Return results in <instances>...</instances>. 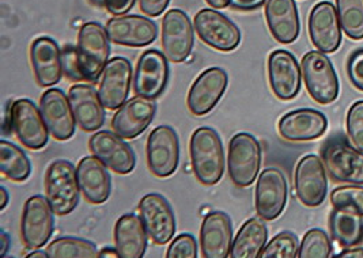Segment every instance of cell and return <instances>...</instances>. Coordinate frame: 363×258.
<instances>
[{
  "label": "cell",
  "mask_w": 363,
  "mask_h": 258,
  "mask_svg": "<svg viewBox=\"0 0 363 258\" xmlns=\"http://www.w3.org/2000/svg\"><path fill=\"white\" fill-rule=\"evenodd\" d=\"M189 157L195 177L201 185L214 186L223 177L225 150L214 129L200 127L192 133Z\"/></svg>",
  "instance_id": "obj_1"
},
{
  "label": "cell",
  "mask_w": 363,
  "mask_h": 258,
  "mask_svg": "<svg viewBox=\"0 0 363 258\" xmlns=\"http://www.w3.org/2000/svg\"><path fill=\"white\" fill-rule=\"evenodd\" d=\"M45 197L53 212L66 216L79 204L81 186L77 169L66 159L53 161L48 166L44 178Z\"/></svg>",
  "instance_id": "obj_2"
},
{
  "label": "cell",
  "mask_w": 363,
  "mask_h": 258,
  "mask_svg": "<svg viewBox=\"0 0 363 258\" xmlns=\"http://www.w3.org/2000/svg\"><path fill=\"white\" fill-rule=\"evenodd\" d=\"M109 55L111 45L106 29L99 22L83 23L77 43V57L83 81H99L109 62Z\"/></svg>",
  "instance_id": "obj_3"
},
{
  "label": "cell",
  "mask_w": 363,
  "mask_h": 258,
  "mask_svg": "<svg viewBox=\"0 0 363 258\" xmlns=\"http://www.w3.org/2000/svg\"><path fill=\"white\" fill-rule=\"evenodd\" d=\"M302 78L309 96L320 105L335 102L340 93V83L330 57L320 52H308L301 62Z\"/></svg>",
  "instance_id": "obj_4"
},
{
  "label": "cell",
  "mask_w": 363,
  "mask_h": 258,
  "mask_svg": "<svg viewBox=\"0 0 363 258\" xmlns=\"http://www.w3.org/2000/svg\"><path fill=\"white\" fill-rule=\"evenodd\" d=\"M262 145L259 140L247 132H240L231 138L228 155V170L231 182L238 188H248L262 167Z\"/></svg>",
  "instance_id": "obj_5"
},
{
  "label": "cell",
  "mask_w": 363,
  "mask_h": 258,
  "mask_svg": "<svg viewBox=\"0 0 363 258\" xmlns=\"http://www.w3.org/2000/svg\"><path fill=\"white\" fill-rule=\"evenodd\" d=\"M321 159L335 182L363 185V152L346 140L330 139L321 148Z\"/></svg>",
  "instance_id": "obj_6"
},
{
  "label": "cell",
  "mask_w": 363,
  "mask_h": 258,
  "mask_svg": "<svg viewBox=\"0 0 363 258\" xmlns=\"http://www.w3.org/2000/svg\"><path fill=\"white\" fill-rule=\"evenodd\" d=\"M53 213L47 197L35 194L26 200L21 219V237L28 249H41L48 243L55 228Z\"/></svg>",
  "instance_id": "obj_7"
},
{
  "label": "cell",
  "mask_w": 363,
  "mask_h": 258,
  "mask_svg": "<svg viewBox=\"0 0 363 258\" xmlns=\"http://www.w3.org/2000/svg\"><path fill=\"white\" fill-rule=\"evenodd\" d=\"M294 188L298 200L308 208L320 207L328 194V176L323 159L315 155H305L298 162L294 173Z\"/></svg>",
  "instance_id": "obj_8"
},
{
  "label": "cell",
  "mask_w": 363,
  "mask_h": 258,
  "mask_svg": "<svg viewBox=\"0 0 363 258\" xmlns=\"http://www.w3.org/2000/svg\"><path fill=\"white\" fill-rule=\"evenodd\" d=\"M146 158L152 176H173L180 162V142L176 130L169 125L152 129L146 143Z\"/></svg>",
  "instance_id": "obj_9"
},
{
  "label": "cell",
  "mask_w": 363,
  "mask_h": 258,
  "mask_svg": "<svg viewBox=\"0 0 363 258\" xmlns=\"http://www.w3.org/2000/svg\"><path fill=\"white\" fill-rule=\"evenodd\" d=\"M195 26L180 9H172L162 19V48L169 62L184 63L195 45Z\"/></svg>",
  "instance_id": "obj_10"
},
{
  "label": "cell",
  "mask_w": 363,
  "mask_h": 258,
  "mask_svg": "<svg viewBox=\"0 0 363 258\" xmlns=\"http://www.w3.org/2000/svg\"><path fill=\"white\" fill-rule=\"evenodd\" d=\"M194 26L199 38L210 48L219 52H231L241 43V32L235 23L222 13L203 9L196 13Z\"/></svg>",
  "instance_id": "obj_11"
},
{
  "label": "cell",
  "mask_w": 363,
  "mask_h": 258,
  "mask_svg": "<svg viewBox=\"0 0 363 258\" xmlns=\"http://www.w3.org/2000/svg\"><path fill=\"white\" fill-rule=\"evenodd\" d=\"M289 185L284 174L277 167H268L259 176L255 191V207L257 215L271 222L278 219L286 208Z\"/></svg>",
  "instance_id": "obj_12"
},
{
  "label": "cell",
  "mask_w": 363,
  "mask_h": 258,
  "mask_svg": "<svg viewBox=\"0 0 363 258\" xmlns=\"http://www.w3.org/2000/svg\"><path fill=\"white\" fill-rule=\"evenodd\" d=\"M165 53L149 49L138 59L133 75V91L136 96L157 99L165 91L169 81V63Z\"/></svg>",
  "instance_id": "obj_13"
},
{
  "label": "cell",
  "mask_w": 363,
  "mask_h": 258,
  "mask_svg": "<svg viewBox=\"0 0 363 258\" xmlns=\"http://www.w3.org/2000/svg\"><path fill=\"white\" fill-rule=\"evenodd\" d=\"M228 86L229 77L223 68L211 67L203 71L188 91V111L194 116L210 113L226 93Z\"/></svg>",
  "instance_id": "obj_14"
},
{
  "label": "cell",
  "mask_w": 363,
  "mask_h": 258,
  "mask_svg": "<svg viewBox=\"0 0 363 258\" xmlns=\"http://www.w3.org/2000/svg\"><path fill=\"white\" fill-rule=\"evenodd\" d=\"M268 82L274 96L281 101L297 97L301 90L302 69L296 56L284 49H277L268 56Z\"/></svg>",
  "instance_id": "obj_15"
},
{
  "label": "cell",
  "mask_w": 363,
  "mask_h": 258,
  "mask_svg": "<svg viewBox=\"0 0 363 258\" xmlns=\"http://www.w3.org/2000/svg\"><path fill=\"white\" fill-rule=\"evenodd\" d=\"M13 130L19 142L29 150L44 148L50 139V129L41 111L28 98L13 102Z\"/></svg>",
  "instance_id": "obj_16"
},
{
  "label": "cell",
  "mask_w": 363,
  "mask_h": 258,
  "mask_svg": "<svg viewBox=\"0 0 363 258\" xmlns=\"http://www.w3.org/2000/svg\"><path fill=\"white\" fill-rule=\"evenodd\" d=\"M140 219L155 245H166L176 232V216L162 194H149L139 201Z\"/></svg>",
  "instance_id": "obj_17"
},
{
  "label": "cell",
  "mask_w": 363,
  "mask_h": 258,
  "mask_svg": "<svg viewBox=\"0 0 363 258\" xmlns=\"http://www.w3.org/2000/svg\"><path fill=\"white\" fill-rule=\"evenodd\" d=\"M90 152L117 174L133 173L136 158L133 148L115 132L99 130L89 140Z\"/></svg>",
  "instance_id": "obj_18"
},
{
  "label": "cell",
  "mask_w": 363,
  "mask_h": 258,
  "mask_svg": "<svg viewBox=\"0 0 363 258\" xmlns=\"http://www.w3.org/2000/svg\"><path fill=\"white\" fill-rule=\"evenodd\" d=\"M311 41L315 48L323 53H333L342 44V25L336 7L328 1H318L311 14L308 22Z\"/></svg>",
  "instance_id": "obj_19"
},
{
  "label": "cell",
  "mask_w": 363,
  "mask_h": 258,
  "mask_svg": "<svg viewBox=\"0 0 363 258\" xmlns=\"http://www.w3.org/2000/svg\"><path fill=\"white\" fill-rule=\"evenodd\" d=\"M105 29L113 44L131 48L147 47L158 37L157 23L142 16H113L106 22Z\"/></svg>",
  "instance_id": "obj_20"
},
{
  "label": "cell",
  "mask_w": 363,
  "mask_h": 258,
  "mask_svg": "<svg viewBox=\"0 0 363 258\" xmlns=\"http://www.w3.org/2000/svg\"><path fill=\"white\" fill-rule=\"evenodd\" d=\"M155 113V99L136 96L117 109L112 118V129L120 138L131 140L149 128Z\"/></svg>",
  "instance_id": "obj_21"
},
{
  "label": "cell",
  "mask_w": 363,
  "mask_h": 258,
  "mask_svg": "<svg viewBox=\"0 0 363 258\" xmlns=\"http://www.w3.org/2000/svg\"><path fill=\"white\" fill-rule=\"evenodd\" d=\"M133 78V65L128 59L118 56L108 62L99 86L105 109L117 111L128 99Z\"/></svg>",
  "instance_id": "obj_22"
},
{
  "label": "cell",
  "mask_w": 363,
  "mask_h": 258,
  "mask_svg": "<svg viewBox=\"0 0 363 258\" xmlns=\"http://www.w3.org/2000/svg\"><path fill=\"white\" fill-rule=\"evenodd\" d=\"M40 111L53 139L66 142L77 129V118L72 112L69 99L59 89H48L40 98Z\"/></svg>",
  "instance_id": "obj_23"
},
{
  "label": "cell",
  "mask_w": 363,
  "mask_h": 258,
  "mask_svg": "<svg viewBox=\"0 0 363 258\" xmlns=\"http://www.w3.org/2000/svg\"><path fill=\"white\" fill-rule=\"evenodd\" d=\"M328 129L327 116L314 109H297L281 116L278 123L279 135L284 140L301 143L321 138Z\"/></svg>",
  "instance_id": "obj_24"
},
{
  "label": "cell",
  "mask_w": 363,
  "mask_h": 258,
  "mask_svg": "<svg viewBox=\"0 0 363 258\" xmlns=\"http://www.w3.org/2000/svg\"><path fill=\"white\" fill-rule=\"evenodd\" d=\"M233 246L230 216L222 211H213L200 227V249L204 258H228Z\"/></svg>",
  "instance_id": "obj_25"
},
{
  "label": "cell",
  "mask_w": 363,
  "mask_h": 258,
  "mask_svg": "<svg viewBox=\"0 0 363 258\" xmlns=\"http://www.w3.org/2000/svg\"><path fill=\"white\" fill-rule=\"evenodd\" d=\"M34 78L41 87L57 84L65 72L62 49L50 37H38L30 45Z\"/></svg>",
  "instance_id": "obj_26"
},
{
  "label": "cell",
  "mask_w": 363,
  "mask_h": 258,
  "mask_svg": "<svg viewBox=\"0 0 363 258\" xmlns=\"http://www.w3.org/2000/svg\"><path fill=\"white\" fill-rule=\"evenodd\" d=\"M265 21L272 37L283 45L293 44L301 32L296 0H267Z\"/></svg>",
  "instance_id": "obj_27"
},
{
  "label": "cell",
  "mask_w": 363,
  "mask_h": 258,
  "mask_svg": "<svg viewBox=\"0 0 363 258\" xmlns=\"http://www.w3.org/2000/svg\"><path fill=\"white\" fill-rule=\"evenodd\" d=\"M68 99L79 128L96 132L105 123V106L99 91L89 84H75L68 90Z\"/></svg>",
  "instance_id": "obj_28"
},
{
  "label": "cell",
  "mask_w": 363,
  "mask_h": 258,
  "mask_svg": "<svg viewBox=\"0 0 363 258\" xmlns=\"http://www.w3.org/2000/svg\"><path fill=\"white\" fill-rule=\"evenodd\" d=\"M78 181L83 197L91 204H104L112 191V179L106 166L99 158L84 157L77 167Z\"/></svg>",
  "instance_id": "obj_29"
},
{
  "label": "cell",
  "mask_w": 363,
  "mask_h": 258,
  "mask_svg": "<svg viewBox=\"0 0 363 258\" xmlns=\"http://www.w3.org/2000/svg\"><path fill=\"white\" fill-rule=\"evenodd\" d=\"M115 247L121 258H142L147 249V231L140 218L123 215L115 225Z\"/></svg>",
  "instance_id": "obj_30"
},
{
  "label": "cell",
  "mask_w": 363,
  "mask_h": 258,
  "mask_svg": "<svg viewBox=\"0 0 363 258\" xmlns=\"http://www.w3.org/2000/svg\"><path fill=\"white\" fill-rule=\"evenodd\" d=\"M260 216L247 220L231 246V258H259L268 241V228Z\"/></svg>",
  "instance_id": "obj_31"
},
{
  "label": "cell",
  "mask_w": 363,
  "mask_h": 258,
  "mask_svg": "<svg viewBox=\"0 0 363 258\" xmlns=\"http://www.w3.org/2000/svg\"><path fill=\"white\" fill-rule=\"evenodd\" d=\"M332 238L342 247H354L363 241V216L355 212L333 208L330 213Z\"/></svg>",
  "instance_id": "obj_32"
},
{
  "label": "cell",
  "mask_w": 363,
  "mask_h": 258,
  "mask_svg": "<svg viewBox=\"0 0 363 258\" xmlns=\"http://www.w3.org/2000/svg\"><path fill=\"white\" fill-rule=\"evenodd\" d=\"M0 172L4 177L23 182L32 174V163L22 148L6 140L0 142Z\"/></svg>",
  "instance_id": "obj_33"
},
{
  "label": "cell",
  "mask_w": 363,
  "mask_h": 258,
  "mask_svg": "<svg viewBox=\"0 0 363 258\" xmlns=\"http://www.w3.org/2000/svg\"><path fill=\"white\" fill-rule=\"evenodd\" d=\"M50 258H96L99 257L96 245L87 240L75 237L57 238L47 247Z\"/></svg>",
  "instance_id": "obj_34"
},
{
  "label": "cell",
  "mask_w": 363,
  "mask_h": 258,
  "mask_svg": "<svg viewBox=\"0 0 363 258\" xmlns=\"http://www.w3.org/2000/svg\"><path fill=\"white\" fill-rule=\"evenodd\" d=\"M336 10L347 37L363 40V0H336Z\"/></svg>",
  "instance_id": "obj_35"
},
{
  "label": "cell",
  "mask_w": 363,
  "mask_h": 258,
  "mask_svg": "<svg viewBox=\"0 0 363 258\" xmlns=\"http://www.w3.org/2000/svg\"><path fill=\"white\" fill-rule=\"evenodd\" d=\"M333 247L330 237L324 230H309L299 245V258H330L333 256Z\"/></svg>",
  "instance_id": "obj_36"
},
{
  "label": "cell",
  "mask_w": 363,
  "mask_h": 258,
  "mask_svg": "<svg viewBox=\"0 0 363 258\" xmlns=\"http://www.w3.org/2000/svg\"><path fill=\"white\" fill-rule=\"evenodd\" d=\"M330 206L337 210L351 211L363 216V186L357 184H347L337 186L330 194Z\"/></svg>",
  "instance_id": "obj_37"
},
{
  "label": "cell",
  "mask_w": 363,
  "mask_h": 258,
  "mask_svg": "<svg viewBox=\"0 0 363 258\" xmlns=\"http://www.w3.org/2000/svg\"><path fill=\"white\" fill-rule=\"evenodd\" d=\"M299 252L297 235L289 231L279 232L265 245L259 258H296Z\"/></svg>",
  "instance_id": "obj_38"
},
{
  "label": "cell",
  "mask_w": 363,
  "mask_h": 258,
  "mask_svg": "<svg viewBox=\"0 0 363 258\" xmlns=\"http://www.w3.org/2000/svg\"><path fill=\"white\" fill-rule=\"evenodd\" d=\"M346 129L348 142L363 152V99L357 101L348 109Z\"/></svg>",
  "instance_id": "obj_39"
},
{
  "label": "cell",
  "mask_w": 363,
  "mask_h": 258,
  "mask_svg": "<svg viewBox=\"0 0 363 258\" xmlns=\"http://www.w3.org/2000/svg\"><path fill=\"white\" fill-rule=\"evenodd\" d=\"M167 258H196L198 257V243L194 235L182 234L172 241L167 252Z\"/></svg>",
  "instance_id": "obj_40"
},
{
  "label": "cell",
  "mask_w": 363,
  "mask_h": 258,
  "mask_svg": "<svg viewBox=\"0 0 363 258\" xmlns=\"http://www.w3.org/2000/svg\"><path fill=\"white\" fill-rule=\"evenodd\" d=\"M347 77L351 84L363 91V48L355 49L347 59Z\"/></svg>",
  "instance_id": "obj_41"
},
{
  "label": "cell",
  "mask_w": 363,
  "mask_h": 258,
  "mask_svg": "<svg viewBox=\"0 0 363 258\" xmlns=\"http://www.w3.org/2000/svg\"><path fill=\"white\" fill-rule=\"evenodd\" d=\"M62 57H63V68L65 74L71 79V81H83L82 74L79 71L78 65V57H77V48L72 45H67L62 50Z\"/></svg>",
  "instance_id": "obj_42"
},
{
  "label": "cell",
  "mask_w": 363,
  "mask_h": 258,
  "mask_svg": "<svg viewBox=\"0 0 363 258\" xmlns=\"http://www.w3.org/2000/svg\"><path fill=\"white\" fill-rule=\"evenodd\" d=\"M170 0H139V6L142 13L147 16H160L169 6Z\"/></svg>",
  "instance_id": "obj_43"
},
{
  "label": "cell",
  "mask_w": 363,
  "mask_h": 258,
  "mask_svg": "<svg viewBox=\"0 0 363 258\" xmlns=\"http://www.w3.org/2000/svg\"><path fill=\"white\" fill-rule=\"evenodd\" d=\"M138 0H104V9L113 16H124L128 13Z\"/></svg>",
  "instance_id": "obj_44"
},
{
  "label": "cell",
  "mask_w": 363,
  "mask_h": 258,
  "mask_svg": "<svg viewBox=\"0 0 363 258\" xmlns=\"http://www.w3.org/2000/svg\"><path fill=\"white\" fill-rule=\"evenodd\" d=\"M267 0H229V6L233 10L250 13L255 10H259L262 6H264Z\"/></svg>",
  "instance_id": "obj_45"
},
{
  "label": "cell",
  "mask_w": 363,
  "mask_h": 258,
  "mask_svg": "<svg viewBox=\"0 0 363 258\" xmlns=\"http://www.w3.org/2000/svg\"><path fill=\"white\" fill-rule=\"evenodd\" d=\"M335 257L337 258H363L362 247H355V249H350L347 247L342 253L336 254Z\"/></svg>",
  "instance_id": "obj_46"
},
{
  "label": "cell",
  "mask_w": 363,
  "mask_h": 258,
  "mask_svg": "<svg viewBox=\"0 0 363 258\" xmlns=\"http://www.w3.org/2000/svg\"><path fill=\"white\" fill-rule=\"evenodd\" d=\"M10 243H11L10 237L7 235L6 231L1 230V232H0V257H6V254L10 250Z\"/></svg>",
  "instance_id": "obj_47"
},
{
  "label": "cell",
  "mask_w": 363,
  "mask_h": 258,
  "mask_svg": "<svg viewBox=\"0 0 363 258\" xmlns=\"http://www.w3.org/2000/svg\"><path fill=\"white\" fill-rule=\"evenodd\" d=\"M99 257L102 258H118V253H117V250L113 249V247H105V249H102L101 252H99Z\"/></svg>",
  "instance_id": "obj_48"
},
{
  "label": "cell",
  "mask_w": 363,
  "mask_h": 258,
  "mask_svg": "<svg viewBox=\"0 0 363 258\" xmlns=\"http://www.w3.org/2000/svg\"><path fill=\"white\" fill-rule=\"evenodd\" d=\"M206 1L216 10H222L229 6V0H206Z\"/></svg>",
  "instance_id": "obj_49"
},
{
  "label": "cell",
  "mask_w": 363,
  "mask_h": 258,
  "mask_svg": "<svg viewBox=\"0 0 363 258\" xmlns=\"http://www.w3.org/2000/svg\"><path fill=\"white\" fill-rule=\"evenodd\" d=\"M0 194H1V203H0V210H4L7 203H9V194L4 186H0Z\"/></svg>",
  "instance_id": "obj_50"
},
{
  "label": "cell",
  "mask_w": 363,
  "mask_h": 258,
  "mask_svg": "<svg viewBox=\"0 0 363 258\" xmlns=\"http://www.w3.org/2000/svg\"><path fill=\"white\" fill-rule=\"evenodd\" d=\"M28 258H47L48 257V253H47V250L45 252H41V250H37V252H33V253H29Z\"/></svg>",
  "instance_id": "obj_51"
},
{
  "label": "cell",
  "mask_w": 363,
  "mask_h": 258,
  "mask_svg": "<svg viewBox=\"0 0 363 258\" xmlns=\"http://www.w3.org/2000/svg\"><path fill=\"white\" fill-rule=\"evenodd\" d=\"M91 6L97 7V9H104V0H89Z\"/></svg>",
  "instance_id": "obj_52"
}]
</instances>
